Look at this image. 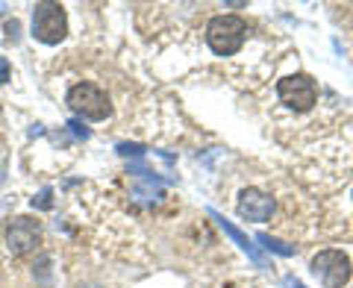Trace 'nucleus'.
Masks as SVG:
<instances>
[{
	"label": "nucleus",
	"mask_w": 353,
	"mask_h": 288,
	"mask_svg": "<svg viewBox=\"0 0 353 288\" xmlns=\"http://www.w3.org/2000/svg\"><path fill=\"white\" fill-rule=\"evenodd\" d=\"M248 39V24L239 15H215L206 24V41L218 56H233Z\"/></svg>",
	"instance_id": "1"
},
{
	"label": "nucleus",
	"mask_w": 353,
	"mask_h": 288,
	"mask_svg": "<svg viewBox=\"0 0 353 288\" xmlns=\"http://www.w3.org/2000/svg\"><path fill=\"white\" fill-rule=\"evenodd\" d=\"M50 194H53V188H41V192L32 197V209H50V206H53Z\"/></svg>",
	"instance_id": "10"
},
{
	"label": "nucleus",
	"mask_w": 353,
	"mask_h": 288,
	"mask_svg": "<svg viewBox=\"0 0 353 288\" xmlns=\"http://www.w3.org/2000/svg\"><path fill=\"white\" fill-rule=\"evenodd\" d=\"M277 97L294 112H306L318 101V85L309 74H292L277 83Z\"/></svg>",
	"instance_id": "4"
},
{
	"label": "nucleus",
	"mask_w": 353,
	"mask_h": 288,
	"mask_svg": "<svg viewBox=\"0 0 353 288\" xmlns=\"http://www.w3.org/2000/svg\"><path fill=\"white\" fill-rule=\"evenodd\" d=\"M118 153L121 156H141L145 147H139V144H118Z\"/></svg>",
	"instance_id": "11"
},
{
	"label": "nucleus",
	"mask_w": 353,
	"mask_h": 288,
	"mask_svg": "<svg viewBox=\"0 0 353 288\" xmlns=\"http://www.w3.org/2000/svg\"><path fill=\"white\" fill-rule=\"evenodd\" d=\"M259 241H262L265 250H274V253H280V256H292V253H294V247L283 245V241H277V238H271L268 232H259Z\"/></svg>",
	"instance_id": "9"
},
{
	"label": "nucleus",
	"mask_w": 353,
	"mask_h": 288,
	"mask_svg": "<svg viewBox=\"0 0 353 288\" xmlns=\"http://www.w3.org/2000/svg\"><path fill=\"white\" fill-rule=\"evenodd\" d=\"M236 212H239V218L253 220V224H262V220H268V218H271V212H274V200H271V194L259 192V188H245V192L239 194Z\"/></svg>",
	"instance_id": "7"
},
{
	"label": "nucleus",
	"mask_w": 353,
	"mask_h": 288,
	"mask_svg": "<svg viewBox=\"0 0 353 288\" xmlns=\"http://www.w3.org/2000/svg\"><path fill=\"white\" fill-rule=\"evenodd\" d=\"M68 36V15L59 3H36L32 9V39L41 44H59Z\"/></svg>",
	"instance_id": "2"
},
{
	"label": "nucleus",
	"mask_w": 353,
	"mask_h": 288,
	"mask_svg": "<svg viewBox=\"0 0 353 288\" xmlns=\"http://www.w3.org/2000/svg\"><path fill=\"white\" fill-rule=\"evenodd\" d=\"M9 71H12L9 68V59L0 56V83H9Z\"/></svg>",
	"instance_id": "12"
},
{
	"label": "nucleus",
	"mask_w": 353,
	"mask_h": 288,
	"mask_svg": "<svg viewBox=\"0 0 353 288\" xmlns=\"http://www.w3.org/2000/svg\"><path fill=\"white\" fill-rule=\"evenodd\" d=\"M68 127H71V130H74V132H77V136H80V138H88V130L80 124V121H71Z\"/></svg>",
	"instance_id": "13"
},
{
	"label": "nucleus",
	"mask_w": 353,
	"mask_h": 288,
	"mask_svg": "<svg viewBox=\"0 0 353 288\" xmlns=\"http://www.w3.org/2000/svg\"><path fill=\"white\" fill-rule=\"evenodd\" d=\"M209 215H212V218L218 220V227H221V229H224V232H227V236H230V238H233V241H236V245H239L241 250H245V253H248V259H250L253 265H256V268H265V265H268V262H265V256H262V253H259V247H256V245H253V241H250V238H248V236H245V232H241L239 227H233V224H230V220H227L224 215H218V212H215V209H209Z\"/></svg>",
	"instance_id": "8"
},
{
	"label": "nucleus",
	"mask_w": 353,
	"mask_h": 288,
	"mask_svg": "<svg viewBox=\"0 0 353 288\" xmlns=\"http://www.w3.org/2000/svg\"><path fill=\"white\" fill-rule=\"evenodd\" d=\"M312 274L324 288H341L350 280V259L341 250H321L312 256Z\"/></svg>",
	"instance_id": "5"
},
{
	"label": "nucleus",
	"mask_w": 353,
	"mask_h": 288,
	"mask_svg": "<svg viewBox=\"0 0 353 288\" xmlns=\"http://www.w3.org/2000/svg\"><path fill=\"white\" fill-rule=\"evenodd\" d=\"M68 106L80 118H85V121H103V118H109V112H112L109 97L94 83H77V85H71Z\"/></svg>",
	"instance_id": "3"
},
{
	"label": "nucleus",
	"mask_w": 353,
	"mask_h": 288,
	"mask_svg": "<svg viewBox=\"0 0 353 288\" xmlns=\"http://www.w3.org/2000/svg\"><path fill=\"white\" fill-rule=\"evenodd\" d=\"M41 238V227L36 218L30 215H18L6 224V250L12 256H27V253L39 245Z\"/></svg>",
	"instance_id": "6"
},
{
	"label": "nucleus",
	"mask_w": 353,
	"mask_h": 288,
	"mask_svg": "<svg viewBox=\"0 0 353 288\" xmlns=\"http://www.w3.org/2000/svg\"><path fill=\"white\" fill-rule=\"evenodd\" d=\"M283 285H285V288H306L301 280H294V276H285V280H283Z\"/></svg>",
	"instance_id": "14"
}]
</instances>
